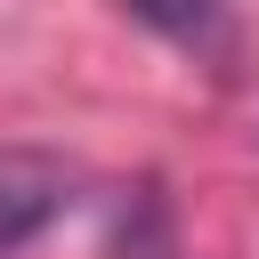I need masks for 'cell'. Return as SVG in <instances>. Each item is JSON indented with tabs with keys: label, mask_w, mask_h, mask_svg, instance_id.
Returning <instances> with one entry per match:
<instances>
[{
	"label": "cell",
	"mask_w": 259,
	"mask_h": 259,
	"mask_svg": "<svg viewBox=\"0 0 259 259\" xmlns=\"http://www.w3.org/2000/svg\"><path fill=\"white\" fill-rule=\"evenodd\" d=\"M73 162L49 146H0V259H16L24 243H40L65 202H73Z\"/></svg>",
	"instance_id": "obj_1"
},
{
	"label": "cell",
	"mask_w": 259,
	"mask_h": 259,
	"mask_svg": "<svg viewBox=\"0 0 259 259\" xmlns=\"http://www.w3.org/2000/svg\"><path fill=\"white\" fill-rule=\"evenodd\" d=\"M130 16H138V24H154V32H162V40H178V49H202V40L219 32L227 0H130Z\"/></svg>",
	"instance_id": "obj_2"
}]
</instances>
